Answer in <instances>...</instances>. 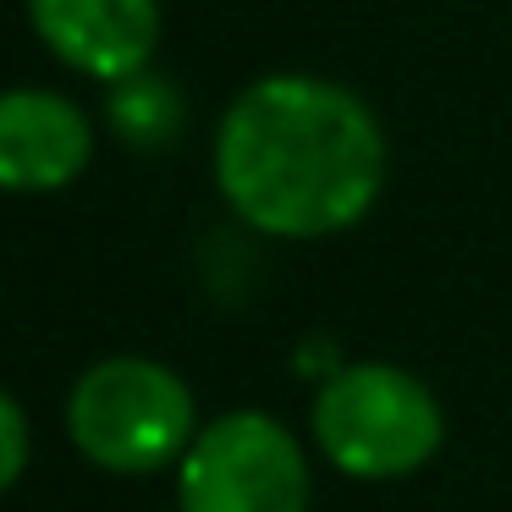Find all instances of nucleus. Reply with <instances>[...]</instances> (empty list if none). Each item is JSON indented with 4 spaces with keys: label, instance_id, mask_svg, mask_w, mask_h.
<instances>
[{
    "label": "nucleus",
    "instance_id": "1",
    "mask_svg": "<svg viewBox=\"0 0 512 512\" xmlns=\"http://www.w3.org/2000/svg\"><path fill=\"white\" fill-rule=\"evenodd\" d=\"M210 177L243 232L325 243L369 221L391 177L375 105L320 72H265L226 100Z\"/></svg>",
    "mask_w": 512,
    "mask_h": 512
},
{
    "label": "nucleus",
    "instance_id": "2",
    "mask_svg": "<svg viewBox=\"0 0 512 512\" xmlns=\"http://www.w3.org/2000/svg\"><path fill=\"white\" fill-rule=\"evenodd\" d=\"M309 441L342 479L358 485H391L408 479L441 452L446 408L413 369L386 358L336 364L314 386Z\"/></svg>",
    "mask_w": 512,
    "mask_h": 512
},
{
    "label": "nucleus",
    "instance_id": "3",
    "mask_svg": "<svg viewBox=\"0 0 512 512\" xmlns=\"http://www.w3.org/2000/svg\"><path fill=\"white\" fill-rule=\"evenodd\" d=\"M199 435V397L149 353H105L67 391V441L100 474L144 479L182 463Z\"/></svg>",
    "mask_w": 512,
    "mask_h": 512
},
{
    "label": "nucleus",
    "instance_id": "4",
    "mask_svg": "<svg viewBox=\"0 0 512 512\" xmlns=\"http://www.w3.org/2000/svg\"><path fill=\"white\" fill-rule=\"evenodd\" d=\"M309 501V452L265 408H232L199 424L177 463V512H309Z\"/></svg>",
    "mask_w": 512,
    "mask_h": 512
},
{
    "label": "nucleus",
    "instance_id": "5",
    "mask_svg": "<svg viewBox=\"0 0 512 512\" xmlns=\"http://www.w3.org/2000/svg\"><path fill=\"white\" fill-rule=\"evenodd\" d=\"M100 127L72 94L45 83L0 89V193L45 199L94 166Z\"/></svg>",
    "mask_w": 512,
    "mask_h": 512
},
{
    "label": "nucleus",
    "instance_id": "6",
    "mask_svg": "<svg viewBox=\"0 0 512 512\" xmlns=\"http://www.w3.org/2000/svg\"><path fill=\"white\" fill-rule=\"evenodd\" d=\"M23 6L39 45L100 89L155 67L160 0H23Z\"/></svg>",
    "mask_w": 512,
    "mask_h": 512
},
{
    "label": "nucleus",
    "instance_id": "7",
    "mask_svg": "<svg viewBox=\"0 0 512 512\" xmlns=\"http://www.w3.org/2000/svg\"><path fill=\"white\" fill-rule=\"evenodd\" d=\"M105 133L116 138L133 155H166L182 144V127H188V94L171 72L144 67L133 78L105 83Z\"/></svg>",
    "mask_w": 512,
    "mask_h": 512
},
{
    "label": "nucleus",
    "instance_id": "8",
    "mask_svg": "<svg viewBox=\"0 0 512 512\" xmlns=\"http://www.w3.org/2000/svg\"><path fill=\"white\" fill-rule=\"evenodd\" d=\"M28 463H34V424L23 402L0 386V496L23 485Z\"/></svg>",
    "mask_w": 512,
    "mask_h": 512
}]
</instances>
